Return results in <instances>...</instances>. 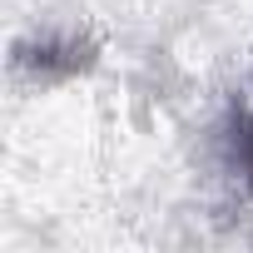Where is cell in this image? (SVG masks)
<instances>
[{"mask_svg":"<svg viewBox=\"0 0 253 253\" xmlns=\"http://www.w3.org/2000/svg\"><path fill=\"white\" fill-rule=\"evenodd\" d=\"M248 174H253V119H248Z\"/></svg>","mask_w":253,"mask_h":253,"instance_id":"cell-1","label":"cell"}]
</instances>
